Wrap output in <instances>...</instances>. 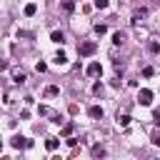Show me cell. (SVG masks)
I'll list each match as a JSON object with an SVG mask.
<instances>
[{
	"label": "cell",
	"mask_w": 160,
	"mask_h": 160,
	"mask_svg": "<svg viewBox=\"0 0 160 160\" xmlns=\"http://www.w3.org/2000/svg\"><path fill=\"white\" fill-rule=\"evenodd\" d=\"M92 30H95V35H105V32H108V25H105V22H95Z\"/></svg>",
	"instance_id": "2e32d148"
},
{
	"label": "cell",
	"mask_w": 160,
	"mask_h": 160,
	"mask_svg": "<svg viewBox=\"0 0 160 160\" xmlns=\"http://www.w3.org/2000/svg\"><path fill=\"white\" fill-rule=\"evenodd\" d=\"M88 115H90L92 120H102V115H105V110H102L100 105H90V108H88Z\"/></svg>",
	"instance_id": "5b68a950"
},
{
	"label": "cell",
	"mask_w": 160,
	"mask_h": 160,
	"mask_svg": "<svg viewBox=\"0 0 160 160\" xmlns=\"http://www.w3.org/2000/svg\"><path fill=\"white\" fill-rule=\"evenodd\" d=\"M72 130H75V122H65L60 135H62V138H70V135H72Z\"/></svg>",
	"instance_id": "9a60e30c"
},
{
	"label": "cell",
	"mask_w": 160,
	"mask_h": 160,
	"mask_svg": "<svg viewBox=\"0 0 160 160\" xmlns=\"http://www.w3.org/2000/svg\"><path fill=\"white\" fill-rule=\"evenodd\" d=\"M152 142H155V145H160V132H155V135H152Z\"/></svg>",
	"instance_id": "484cf974"
},
{
	"label": "cell",
	"mask_w": 160,
	"mask_h": 160,
	"mask_svg": "<svg viewBox=\"0 0 160 160\" xmlns=\"http://www.w3.org/2000/svg\"><path fill=\"white\" fill-rule=\"evenodd\" d=\"M25 80H28V75H25L22 70H15V72H12V82H15V85H22Z\"/></svg>",
	"instance_id": "9c48e42d"
},
{
	"label": "cell",
	"mask_w": 160,
	"mask_h": 160,
	"mask_svg": "<svg viewBox=\"0 0 160 160\" xmlns=\"http://www.w3.org/2000/svg\"><path fill=\"white\" fill-rule=\"evenodd\" d=\"M125 42V35L122 32H112V45H122Z\"/></svg>",
	"instance_id": "ac0fdd59"
},
{
	"label": "cell",
	"mask_w": 160,
	"mask_h": 160,
	"mask_svg": "<svg viewBox=\"0 0 160 160\" xmlns=\"http://www.w3.org/2000/svg\"><path fill=\"white\" fill-rule=\"evenodd\" d=\"M90 152H92V158H105V148L102 145H92Z\"/></svg>",
	"instance_id": "e0dca14e"
},
{
	"label": "cell",
	"mask_w": 160,
	"mask_h": 160,
	"mask_svg": "<svg viewBox=\"0 0 160 160\" xmlns=\"http://www.w3.org/2000/svg\"><path fill=\"white\" fill-rule=\"evenodd\" d=\"M45 148H48L50 152H55V150L60 148V138H48V140H45Z\"/></svg>",
	"instance_id": "8992f818"
},
{
	"label": "cell",
	"mask_w": 160,
	"mask_h": 160,
	"mask_svg": "<svg viewBox=\"0 0 160 160\" xmlns=\"http://www.w3.org/2000/svg\"><path fill=\"white\" fill-rule=\"evenodd\" d=\"M52 62H55V65H65V62H68V55H65L62 50H58L55 58H52Z\"/></svg>",
	"instance_id": "4fadbf2b"
},
{
	"label": "cell",
	"mask_w": 160,
	"mask_h": 160,
	"mask_svg": "<svg viewBox=\"0 0 160 160\" xmlns=\"http://www.w3.org/2000/svg\"><path fill=\"white\" fill-rule=\"evenodd\" d=\"M148 52H150V55H158V52H160V42H158V40H150V42H148Z\"/></svg>",
	"instance_id": "5bb4252c"
},
{
	"label": "cell",
	"mask_w": 160,
	"mask_h": 160,
	"mask_svg": "<svg viewBox=\"0 0 160 160\" xmlns=\"http://www.w3.org/2000/svg\"><path fill=\"white\" fill-rule=\"evenodd\" d=\"M88 75H90V78H98V75H102V65H100V60H92V62L88 65Z\"/></svg>",
	"instance_id": "277c9868"
},
{
	"label": "cell",
	"mask_w": 160,
	"mask_h": 160,
	"mask_svg": "<svg viewBox=\"0 0 160 160\" xmlns=\"http://www.w3.org/2000/svg\"><path fill=\"white\" fill-rule=\"evenodd\" d=\"M10 145H12L15 150H22V148H32V140L25 138V135H15V138L10 140Z\"/></svg>",
	"instance_id": "3957f363"
},
{
	"label": "cell",
	"mask_w": 160,
	"mask_h": 160,
	"mask_svg": "<svg viewBox=\"0 0 160 160\" xmlns=\"http://www.w3.org/2000/svg\"><path fill=\"white\" fill-rule=\"evenodd\" d=\"M102 90H105V85H102L100 80H95V82H92V92H95V95H100Z\"/></svg>",
	"instance_id": "ffe728a7"
},
{
	"label": "cell",
	"mask_w": 160,
	"mask_h": 160,
	"mask_svg": "<svg viewBox=\"0 0 160 160\" xmlns=\"http://www.w3.org/2000/svg\"><path fill=\"white\" fill-rule=\"evenodd\" d=\"M22 12H25V18H32V15L38 12V2H28V5L22 8Z\"/></svg>",
	"instance_id": "52a82bcc"
},
{
	"label": "cell",
	"mask_w": 160,
	"mask_h": 160,
	"mask_svg": "<svg viewBox=\"0 0 160 160\" xmlns=\"http://www.w3.org/2000/svg\"><path fill=\"white\" fill-rule=\"evenodd\" d=\"M60 95V85H48L45 88V98H58Z\"/></svg>",
	"instance_id": "30bf717a"
},
{
	"label": "cell",
	"mask_w": 160,
	"mask_h": 160,
	"mask_svg": "<svg viewBox=\"0 0 160 160\" xmlns=\"http://www.w3.org/2000/svg\"><path fill=\"white\" fill-rule=\"evenodd\" d=\"M38 112H40V115H50V108H48V105H40Z\"/></svg>",
	"instance_id": "7402d4cb"
},
{
	"label": "cell",
	"mask_w": 160,
	"mask_h": 160,
	"mask_svg": "<svg viewBox=\"0 0 160 160\" xmlns=\"http://www.w3.org/2000/svg\"><path fill=\"white\" fill-rule=\"evenodd\" d=\"M35 70H38V72H45V70H48V65H45V62H38V65H35Z\"/></svg>",
	"instance_id": "cb8c5ba5"
},
{
	"label": "cell",
	"mask_w": 160,
	"mask_h": 160,
	"mask_svg": "<svg viewBox=\"0 0 160 160\" xmlns=\"http://www.w3.org/2000/svg\"><path fill=\"white\" fill-rule=\"evenodd\" d=\"M130 120H132V118H130L128 112H118V125H120V128H128Z\"/></svg>",
	"instance_id": "8fae6325"
},
{
	"label": "cell",
	"mask_w": 160,
	"mask_h": 160,
	"mask_svg": "<svg viewBox=\"0 0 160 160\" xmlns=\"http://www.w3.org/2000/svg\"><path fill=\"white\" fill-rule=\"evenodd\" d=\"M78 52H80V58H90V55L98 52V42H95V40H82V42L78 45Z\"/></svg>",
	"instance_id": "6da1fadb"
},
{
	"label": "cell",
	"mask_w": 160,
	"mask_h": 160,
	"mask_svg": "<svg viewBox=\"0 0 160 160\" xmlns=\"http://www.w3.org/2000/svg\"><path fill=\"white\" fill-rule=\"evenodd\" d=\"M152 122H155V125H160V110H155V112H152Z\"/></svg>",
	"instance_id": "d4e9b609"
},
{
	"label": "cell",
	"mask_w": 160,
	"mask_h": 160,
	"mask_svg": "<svg viewBox=\"0 0 160 160\" xmlns=\"http://www.w3.org/2000/svg\"><path fill=\"white\" fill-rule=\"evenodd\" d=\"M60 8H62V12H68V15H70V12H75V0H62V2H60Z\"/></svg>",
	"instance_id": "7c38bea8"
},
{
	"label": "cell",
	"mask_w": 160,
	"mask_h": 160,
	"mask_svg": "<svg viewBox=\"0 0 160 160\" xmlns=\"http://www.w3.org/2000/svg\"><path fill=\"white\" fill-rule=\"evenodd\" d=\"M0 70H8V62L5 60H0Z\"/></svg>",
	"instance_id": "4316f807"
},
{
	"label": "cell",
	"mask_w": 160,
	"mask_h": 160,
	"mask_svg": "<svg viewBox=\"0 0 160 160\" xmlns=\"http://www.w3.org/2000/svg\"><path fill=\"white\" fill-rule=\"evenodd\" d=\"M110 5V0H92V8H98V10H105Z\"/></svg>",
	"instance_id": "d6986e66"
},
{
	"label": "cell",
	"mask_w": 160,
	"mask_h": 160,
	"mask_svg": "<svg viewBox=\"0 0 160 160\" xmlns=\"http://www.w3.org/2000/svg\"><path fill=\"white\" fill-rule=\"evenodd\" d=\"M142 75H145V78H152V75H155V68H152V65L142 68Z\"/></svg>",
	"instance_id": "44dd1931"
},
{
	"label": "cell",
	"mask_w": 160,
	"mask_h": 160,
	"mask_svg": "<svg viewBox=\"0 0 160 160\" xmlns=\"http://www.w3.org/2000/svg\"><path fill=\"white\" fill-rule=\"evenodd\" d=\"M65 142H68L70 148H75V145H78V138H72V135H70V138H65Z\"/></svg>",
	"instance_id": "603a6c76"
},
{
	"label": "cell",
	"mask_w": 160,
	"mask_h": 160,
	"mask_svg": "<svg viewBox=\"0 0 160 160\" xmlns=\"http://www.w3.org/2000/svg\"><path fill=\"white\" fill-rule=\"evenodd\" d=\"M50 40H52V42H58V45H62V42H65L62 30H52V32H50Z\"/></svg>",
	"instance_id": "ba28073f"
},
{
	"label": "cell",
	"mask_w": 160,
	"mask_h": 160,
	"mask_svg": "<svg viewBox=\"0 0 160 160\" xmlns=\"http://www.w3.org/2000/svg\"><path fill=\"white\" fill-rule=\"evenodd\" d=\"M152 98H155L152 90H148V88H140L138 90V102L140 105H152Z\"/></svg>",
	"instance_id": "7a4b0ae2"
},
{
	"label": "cell",
	"mask_w": 160,
	"mask_h": 160,
	"mask_svg": "<svg viewBox=\"0 0 160 160\" xmlns=\"http://www.w3.org/2000/svg\"><path fill=\"white\" fill-rule=\"evenodd\" d=\"M0 150H2V140H0Z\"/></svg>",
	"instance_id": "83f0119b"
}]
</instances>
